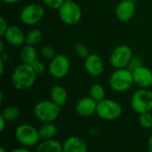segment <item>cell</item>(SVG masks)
Here are the masks:
<instances>
[{
  "instance_id": "6da1fadb",
  "label": "cell",
  "mask_w": 152,
  "mask_h": 152,
  "mask_svg": "<svg viewBox=\"0 0 152 152\" xmlns=\"http://www.w3.org/2000/svg\"><path fill=\"white\" fill-rule=\"evenodd\" d=\"M37 76V74L29 64L20 63L11 75V84L17 91H27L35 85Z\"/></svg>"
},
{
  "instance_id": "7a4b0ae2",
  "label": "cell",
  "mask_w": 152,
  "mask_h": 152,
  "mask_svg": "<svg viewBox=\"0 0 152 152\" xmlns=\"http://www.w3.org/2000/svg\"><path fill=\"white\" fill-rule=\"evenodd\" d=\"M134 85L133 72L127 68L115 69L109 77L110 87L117 93H126Z\"/></svg>"
},
{
  "instance_id": "3957f363",
  "label": "cell",
  "mask_w": 152,
  "mask_h": 152,
  "mask_svg": "<svg viewBox=\"0 0 152 152\" xmlns=\"http://www.w3.org/2000/svg\"><path fill=\"white\" fill-rule=\"evenodd\" d=\"M36 118L43 123L54 122L60 116L61 107L51 100H42L36 103L33 110Z\"/></svg>"
},
{
  "instance_id": "277c9868",
  "label": "cell",
  "mask_w": 152,
  "mask_h": 152,
  "mask_svg": "<svg viewBox=\"0 0 152 152\" xmlns=\"http://www.w3.org/2000/svg\"><path fill=\"white\" fill-rule=\"evenodd\" d=\"M14 135L17 142L26 148L37 146L41 141L38 129L29 124H22L17 126Z\"/></svg>"
},
{
  "instance_id": "5b68a950",
  "label": "cell",
  "mask_w": 152,
  "mask_h": 152,
  "mask_svg": "<svg viewBox=\"0 0 152 152\" xmlns=\"http://www.w3.org/2000/svg\"><path fill=\"white\" fill-rule=\"evenodd\" d=\"M130 105L137 114L152 111V90L150 88H139L131 96Z\"/></svg>"
},
{
  "instance_id": "8992f818",
  "label": "cell",
  "mask_w": 152,
  "mask_h": 152,
  "mask_svg": "<svg viewBox=\"0 0 152 152\" xmlns=\"http://www.w3.org/2000/svg\"><path fill=\"white\" fill-rule=\"evenodd\" d=\"M58 15L61 21L67 26H75L80 22L83 15L80 5L75 2H64L58 10Z\"/></svg>"
},
{
  "instance_id": "52a82bcc",
  "label": "cell",
  "mask_w": 152,
  "mask_h": 152,
  "mask_svg": "<svg viewBox=\"0 0 152 152\" xmlns=\"http://www.w3.org/2000/svg\"><path fill=\"white\" fill-rule=\"evenodd\" d=\"M123 113L121 104L112 99H104L97 104L96 115L102 120L114 121L118 119Z\"/></svg>"
},
{
  "instance_id": "ba28073f",
  "label": "cell",
  "mask_w": 152,
  "mask_h": 152,
  "mask_svg": "<svg viewBox=\"0 0 152 152\" xmlns=\"http://www.w3.org/2000/svg\"><path fill=\"white\" fill-rule=\"evenodd\" d=\"M45 5L38 3L26 4L20 12V20L26 26H35L38 24L45 16Z\"/></svg>"
},
{
  "instance_id": "9c48e42d",
  "label": "cell",
  "mask_w": 152,
  "mask_h": 152,
  "mask_svg": "<svg viewBox=\"0 0 152 152\" xmlns=\"http://www.w3.org/2000/svg\"><path fill=\"white\" fill-rule=\"evenodd\" d=\"M71 62L69 58L62 53H57L54 58L49 61L47 70L54 79L64 78L70 71Z\"/></svg>"
},
{
  "instance_id": "30bf717a",
  "label": "cell",
  "mask_w": 152,
  "mask_h": 152,
  "mask_svg": "<svg viewBox=\"0 0 152 152\" xmlns=\"http://www.w3.org/2000/svg\"><path fill=\"white\" fill-rule=\"evenodd\" d=\"M133 56V50L129 45H120L112 50L109 58V61L110 66L115 69H126L128 67Z\"/></svg>"
},
{
  "instance_id": "8fae6325",
  "label": "cell",
  "mask_w": 152,
  "mask_h": 152,
  "mask_svg": "<svg viewBox=\"0 0 152 152\" xmlns=\"http://www.w3.org/2000/svg\"><path fill=\"white\" fill-rule=\"evenodd\" d=\"M84 69L90 77H98L104 73L105 62L99 54L90 53L84 60Z\"/></svg>"
},
{
  "instance_id": "7c38bea8",
  "label": "cell",
  "mask_w": 152,
  "mask_h": 152,
  "mask_svg": "<svg viewBox=\"0 0 152 152\" xmlns=\"http://www.w3.org/2000/svg\"><path fill=\"white\" fill-rule=\"evenodd\" d=\"M117 19L121 22L130 21L136 13V3L134 0H121L115 10Z\"/></svg>"
},
{
  "instance_id": "4fadbf2b",
  "label": "cell",
  "mask_w": 152,
  "mask_h": 152,
  "mask_svg": "<svg viewBox=\"0 0 152 152\" xmlns=\"http://www.w3.org/2000/svg\"><path fill=\"white\" fill-rule=\"evenodd\" d=\"M2 38L12 46L22 47L26 45V34L19 26L16 25L9 26Z\"/></svg>"
},
{
  "instance_id": "5bb4252c",
  "label": "cell",
  "mask_w": 152,
  "mask_h": 152,
  "mask_svg": "<svg viewBox=\"0 0 152 152\" xmlns=\"http://www.w3.org/2000/svg\"><path fill=\"white\" fill-rule=\"evenodd\" d=\"M98 102L90 96L82 97L75 105V111L77 115L83 118H88L96 114Z\"/></svg>"
},
{
  "instance_id": "9a60e30c",
  "label": "cell",
  "mask_w": 152,
  "mask_h": 152,
  "mask_svg": "<svg viewBox=\"0 0 152 152\" xmlns=\"http://www.w3.org/2000/svg\"><path fill=\"white\" fill-rule=\"evenodd\" d=\"M133 72L134 83L139 88H150L152 86V70L146 67L142 66Z\"/></svg>"
},
{
  "instance_id": "2e32d148",
  "label": "cell",
  "mask_w": 152,
  "mask_h": 152,
  "mask_svg": "<svg viewBox=\"0 0 152 152\" xmlns=\"http://www.w3.org/2000/svg\"><path fill=\"white\" fill-rule=\"evenodd\" d=\"M63 152H88L86 142L79 136H69L62 143Z\"/></svg>"
},
{
  "instance_id": "e0dca14e",
  "label": "cell",
  "mask_w": 152,
  "mask_h": 152,
  "mask_svg": "<svg viewBox=\"0 0 152 152\" xmlns=\"http://www.w3.org/2000/svg\"><path fill=\"white\" fill-rule=\"evenodd\" d=\"M50 100L60 107L64 106L68 101V92L66 88L61 85H54L49 92Z\"/></svg>"
},
{
  "instance_id": "ac0fdd59",
  "label": "cell",
  "mask_w": 152,
  "mask_h": 152,
  "mask_svg": "<svg viewBox=\"0 0 152 152\" xmlns=\"http://www.w3.org/2000/svg\"><path fill=\"white\" fill-rule=\"evenodd\" d=\"M36 152H63L62 144L55 140H42L37 146Z\"/></svg>"
},
{
  "instance_id": "d6986e66",
  "label": "cell",
  "mask_w": 152,
  "mask_h": 152,
  "mask_svg": "<svg viewBox=\"0 0 152 152\" xmlns=\"http://www.w3.org/2000/svg\"><path fill=\"white\" fill-rule=\"evenodd\" d=\"M19 57H20V60L21 61V63L31 64L34 61H36L38 58L36 46L24 45L20 51Z\"/></svg>"
},
{
  "instance_id": "ffe728a7",
  "label": "cell",
  "mask_w": 152,
  "mask_h": 152,
  "mask_svg": "<svg viewBox=\"0 0 152 152\" xmlns=\"http://www.w3.org/2000/svg\"><path fill=\"white\" fill-rule=\"evenodd\" d=\"M41 140H51L54 139L58 133V128L53 122L43 123V125L38 128Z\"/></svg>"
},
{
  "instance_id": "44dd1931",
  "label": "cell",
  "mask_w": 152,
  "mask_h": 152,
  "mask_svg": "<svg viewBox=\"0 0 152 152\" xmlns=\"http://www.w3.org/2000/svg\"><path fill=\"white\" fill-rule=\"evenodd\" d=\"M89 96L95 102H100L106 99V90L101 84H94L89 88Z\"/></svg>"
},
{
  "instance_id": "7402d4cb",
  "label": "cell",
  "mask_w": 152,
  "mask_h": 152,
  "mask_svg": "<svg viewBox=\"0 0 152 152\" xmlns=\"http://www.w3.org/2000/svg\"><path fill=\"white\" fill-rule=\"evenodd\" d=\"M43 40V32L38 28H31L26 34V45L37 46Z\"/></svg>"
},
{
  "instance_id": "603a6c76",
  "label": "cell",
  "mask_w": 152,
  "mask_h": 152,
  "mask_svg": "<svg viewBox=\"0 0 152 152\" xmlns=\"http://www.w3.org/2000/svg\"><path fill=\"white\" fill-rule=\"evenodd\" d=\"M20 110L18 107L16 106H8V107H5L2 113H1V116L4 117V118L7 121V122H12L14 120H16L19 116H20Z\"/></svg>"
},
{
  "instance_id": "cb8c5ba5",
  "label": "cell",
  "mask_w": 152,
  "mask_h": 152,
  "mask_svg": "<svg viewBox=\"0 0 152 152\" xmlns=\"http://www.w3.org/2000/svg\"><path fill=\"white\" fill-rule=\"evenodd\" d=\"M74 53L76 56L81 60H85L90 54L87 45L82 42H78L74 45Z\"/></svg>"
},
{
  "instance_id": "d4e9b609",
  "label": "cell",
  "mask_w": 152,
  "mask_h": 152,
  "mask_svg": "<svg viewBox=\"0 0 152 152\" xmlns=\"http://www.w3.org/2000/svg\"><path fill=\"white\" fill-rule=\"evenodd\" d=\"M139 124L145 129L152 128V113L146 112L139 115Z\"/></svg>"
},
{
  "instance_id": "484cf974",
  "label": "cell",
  "mask_w": 152,
  "mask_h": 152,
  "mask_svg": "<svg viewBox=\"0 0 152 152\" xmlns=\"http://www.w3.org/2000/svg\"><path fill=\"white\" fill-rule=\"evenodd\" d=\"M40 54L41 56L45 59V60H48L51 61L53 58H54L56 56V51L55 49L52 46V45H44L41 50H40Z\"/></svg>"
},
{
  "instance_id": "4316f807",
  "label": "cell",
  "mask_w": 152,
  "mask_h": 152,
  "mask_svg": "<svg viewBox=\"0 0 152 152\" xmlns=\"http://www.w3.org/2000/svg\"><path fill=\"white\" fill-rule=\"evenodd\" d=\"M31 67H32V69H34V71L37 74V75H42V74H44L45 71H46V69H47V68H46V66L45 65V63L41 61V60H39L38 58L36 60V61H34L31 64H29Z\"/></svg>"
},
{
  "instance_id": "83f0119b",
  "label": "cell",
  "mask_w": 152,
  "mask_h": 152,
  "mask_svg": "<svg viewBox=\"0 0 152 152\" xmlns=\"http://www.w3.org/2000/svg\"><path fill=\"white\" fill-rule=\"evenodd\" d=\"M65 0H42L43 4L51 10H59L60 7L64 4Z\"/></svg>"
},
{
  "instance_id": "f1b7e54d",
  "label": "cell",
  "mask_w": 152,
  "mask_h": 152,
  "mask_svg": "<svg viewBox=\"0 0 152 152\" xmlns=\"http://www.w3.org/2000/svg\"><path fill=\"white\" fill-rule=\"evenodd\" d=\"M142 66H143V60L138 55H134L132 57L130 62H129L127 69H130L131 71H133V70H134V69H136Z\"/></svg>"
},
{
  "instance_id": "f546056e",
  "label": "cell",
  "mask_w": 152,
  "mask_h": 152,
  "mask_svg": "<svg viewBox=\"0 0 152 152\" xmlns=\"http://www.w3.org/2000/svg\"><path fill=\"white\" fill-rule=\"evenodd\" d=\"M8 27H9V25H8L7 20H5V18L1 17L0 18V37H1L4 35V33L7 30Z\"/></svg>"
},
{
  "instance_id": "4dcf8cb0",
  "label": "cell",
  "mask_w": 152,
  "mask_h": 152,
  "mask_svg": "<svg viewBox=\"0 0 152 152\" xmlns=\"http://www.w3.org/2000/svg\"><path fill=\"white\" fill-rule=\"evenodd\" d=\"M6 124H7V121L4 118L3 116L0 115V132H4L5 126H6Z\"/></svg>"
},
{
  "instance_id": "1f68e13d",
  "label": "cell",
  "mask_w": 152,
  "mask_h": 152,
  "mask_svg": "<svg viewBox=\"0 0 152 152\" xmlns=\"http://www.w3.org/2000/svg\"><path fill=\"white\" fill-rule=\"evenodd\" d=\"M9 152H31L30 150H28V148L26 147H19V148H15L13 150H12L11 151Z\"/></svg>"
},
{
  "instance_id": "d6a6232c",
  "label": "cell",
  "mask_w": 152,
  "mask_h": 152,
  "mask_svg": "<svg viewBox=\"0 0 152 152\" xmlns=\"http://www.w3.org/2000/svg\"><path fill=\"white\" fill-rule=\"evenodd\" d=\"M147 150L148 152H152V134L147 140Z\"/></svg>"
},
{
  "instance_id": "836d02e7",
  "label": "cell",
  "mask_w": 152,
  "mask_h": 152,
  "mask_svg": "<svg viewBox=\"0 0 152 152\" xmlns=\"http://www.w3.org/2000/svg\"><path fill=\"white\" fill-rule=\"evenodd\" d=\"M0 54H1L0 60H1V61H3L4 62H6V61L10 59V55H9L7 53H5V52L2 53H0Z\"/></svg>"
},
{
  "instance_id": "e575fe53",
  "label": "cell",
  "mask_w": 152,
  "mask_h": 152,
  "mask_svg": "<svg viewBox=\"0 0 152 152\" xmlns=\"http://www.w3.org/2000/svg\"><path fill=\"white\" fill-rule=\"evenodd\" d=\"M4 63L3 61L0 60V77H3L4 72Z\"/></svg>"
},
{
  "instance_id": "d590c367",
  "label": "cell",
  "mask_w": 152,
  "mask_h": 152,
  "mask_svg": "<svg viewBox=\"0 0 152 152\" xmlns=\"http://www.w3.org/2000/svg\"><path fill=\"white\" fill-rule=\"evenodd\" d=\"M2 1L5 4H14L20 3L21 0H2Z\"/></svg>"
},
{
  "instance_id": "8d00e7d4",
  "label": "cell",
  "mask_w": 152,
  "mask_h": 152,
  "mask_svg": "<svg viewBox=\"0 0 152 152\" xmlns=\"http://www.w3.org/2000/svg\"><path fill=\"white\" fill-rule=\"evenodd\" d=\"M4 52V39L2 38L0 41V53Z\"/></svg>"
},
{
  "instance_id": "74e56055",
  "label": "cell",
  "mask_w": 152,
  "mask_h": 152,
  "mask_svg": "<svg viewBox=\"0 0 152 152\" xmlns=\"http://www.w3.org/2000/svg\"><path fill=\"white\" fill-rule=\"evenodd\" d=\"M0 152H8V151H7L4 147H1V148H0Z\"/></svg>"
},
{
  "instance_id": "f35d334b",
  "label": "cell",
  "mask_w": 152,
  "mask_h": 152,
  "mask_svg": "<svg viewBox=\"0 0 152 152\" xmlns=\"http://www.w3.org/2000/svg\"><path fill=\"white\" fill-rule=\"evenodd\" d=\"M66 2H70V1H75V0H65Z\"/></svg>"
}]
</instances>
